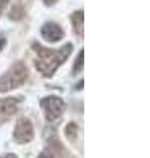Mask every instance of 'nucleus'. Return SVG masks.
Listing matches in <instances>:
<instances>
[{
  "label": "nucleus",
  "instance_id": "obj_1",
  "mask_svg": "<svg viewBox=\"0 0 150 158\" xmlns=\"http://www.w3.org/2000/svg\"><path fill=\"white\" fill-rule=\"evenodd\" d=\"M33 50L37 53V59L34 61V66L37 67V70L44 77L50 78L71 54L73 45L71 44H66L62 48H59L58 50H52V49L44 48L40 44L34 42Z\"/></svg>",
  "mask_w": 150,
  "mask_h": 158
},
{
  "label": "nucleus",
  "instance_id": "obj_11",
  "mask_svg": "<svg viewBox=\"0 0 150 158\" xmlns=\"http://www.w3.org/2000/svg\"><path fill=\"white\" fill-rule=\"evenodd\" d=\"M77 131H78V125L75 124V123H70L66 127V129H65V135H66V137L70 138V140H74V138L77 137Z\"/></svg>",
  "mask_w": 150,
  "mask_h": 158
},
{
  "label": "nucleus",
  "instance_id": "obj_9",
  "mask_svg": "<svg viewBox=\"0 0 150 158\" xmlns=\"http://www.w3.org/2000/svg\"><path fill=\"white\" fill-rule=\"evenodd\" d=\"M25 16V9L21 4H15L9 12V19L11 20H21Z\"/></svg>",
  "mask_w": 150,
  "mask_h": 158
},
{
  "label": "nucleus",
  "instance_id": "obj_12",
  "mask_svg": "<svg viewBox=\"0 0 150 158\" xmlns=\"http://www.w3.org/2000/svg\"><path fill=\"white\" fill-rule=\"evenodd\" d=\"M8 3H9V0H0V16H2V13H3L4 9H6Z\"/></svg>",
  "mask_w": 150,
  "mask_h": 158
},
{
  "label": "nucleus",
  "instance_id": "obj_4",
  "mask_svg": "<svg viewBox=\"0 0 150 158\" xmlns=\"http://www.w3.org/2000/svg\"><path fill=\"white\" fill-rule=\"evenodd\" d=\"M13 137L19 144H27L34 137V129L32 123L27 117H20L13 131Z\"/></svg>",
  "mask_w": 150,
  "mask_h": 158
},
{
  "label": "nucleus",
  "instance_id": "obj_14",
  "mask_svg": "<svg viewBox=\"0 0 150 158\" xmlns=\"http://www.w3.org/2000/svg\"><path fill=\"white\" fill-rule=\"evenodd\" d=\"M4 45H6V40H4V38H0V50H3Z\"/></svg>",
  "mask_w": 150,
  "mask_h": 158
},
{
  "label": "nucleus",
  "instance_id": "obj_15",
  "mask_svg": "<svg viewBox=\"0 0 150 158\" xmlns=\"http://www.w3.org/2000/svg\"><path fill=\"white\" fill-rule=\"evenodd\" d=\"M4 158H17V157L15 156V154H7V156L4 157Z\"/></svg>",
  "mask_w": 150,
  "mask_h": 158
},
{
  "label": "nucleus",
  "instance_id": "obj_7",
  "mask_svg": "<svg viewBox=\"0 0 150 158\" xmlns=\"http://www.w3.org/2000/svg\"><path fill=\"white\" fill-rule=\"evenodd\" d=\"M19 100L13 98L0 99V117H9L17 111Z\"/></svg>",
  "mask_w": 150,
  "mask_h": 158
},
{
  "label": "nucleus",
  "instance_id": "obj_13",
  "mask_svg": "<svg viewBox=\"0 0 150 158\" xmlns=\"http://www.w3.org/2000/svg\"><path fill=\"white\" fill-rule=\"evenodd\" d=\"M42 2L45 3V6H48V7H52V6H54L58 0H42Z\"/></svg>",
  "mask_w": 150,
  "mask_h": 158
},
{
  "label": "nucleus",
  "instance_id": "obj_8",
  "mask_svg": "<svg viewBox=\"0 0 150 158\" xmlns=\"http://www.w3.org/2000/svg\"><path fill=\"white\" fill-rule=\"evenodd\" d=\"M83 11H78V12H74L73 16H71V21H73V25L74 29L79 36H83V21H84V16H83Z\"/></svg>",
  "mask_w": 150,
  "mask_h": 158
},
{
  "label": "nucleus",
  "instance_id": "obj_5",
  "mask_svg": "<svg viewBox=\"0 0 150 158\" xmlns=\"http://www.w3.org/2000/svg\"><path fill=\"white\" fill-rule=\"evenodd\" d=\"M66 153V149L61 144V141L56 137H52L48 140V146L45 148V150L40 154L38 158H59Z\"/></svg>",
  "mask_w": 150,
  "mask_h": 158
},
{
  "label": "nucleus",
  "instance_id": "obj_6",
  "mask_svg": "<svg viewBox=\"0 0 150 158\" xmlns=\"http://www.w3.org/2000/svg\"><path fill=\"white\" fill-rule=\"evenodd\" d=\"M41 34L48 42H58L63 38V29L56 23H46L41 29Z\"/></svg>",
  "mask_w": 150,
  "mask_h": 158
},
{
  "label": "nucleus",
  "instance_id": "obj_2",
  "mask_svg": "<svg viewBox=\"0 0 150 158\" xmlns=\"http://www.w3.org/2000/svg\"><path fill=\"white\" fill-rule=\"evenodd\" d=\"M28 67L24 62H17L0 78V92H7L24 85L28 79Z\"/></svg>",
  "mask_w": 150,
  "mask_h": 158
},
{
  "label": "nucleus",
  "instance_id": "obj_10",
  "mask_svg": "<svg viewBox=\"0 0 150 158\" xmlns=\"http://www.w3.org/2000/svg\"><path fill=\"white\" fill-rule=\"evenodd\" d=\"M84 52H83V49L81 52H79L78 54V58L75 59V63H74V69H73V74H77L79 71H82V69H83V63H84Z\"/></svg>",
  "mask_w": 150,
  "mask_h": 158
},
{
  "label": "nucleus",
  "instance_id": "obj_3",
  "mask_svg": "<svg viewBox=\"0 0 150 158\" xmlns=\"http://www.w3.org/2000/svg\"><path fill=\"white\" fill-rule=\"evenodd\" d=\"M41 107L44 108L46 120L54 121L63 115L66 110V103L58 96H48L41 100Z\"/></svg>",
  "mask_w": 150,
  "mask_h": 158
}]
</instances>
